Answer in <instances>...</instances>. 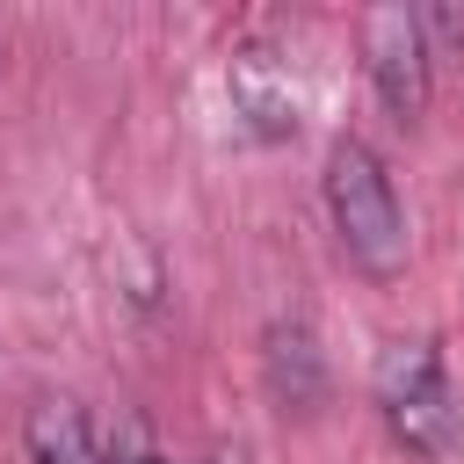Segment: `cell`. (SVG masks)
Wrapping results in <instances>:
<instances>
[{"mask_svg": "<svg viewBox=\"0 0 464 464\" xmlns=\"http://www.w3.org/2000/svg\"><path fill=\"white\" fill-rule=\"evenodd\" d=\"M326 218L341 232V254L370 276V283H392L406 268V210H399V188L384 174V160L362 145V138H334L326 152Z\"/></svg>", "mask_w": 464, "mask_h": 464, "instance_id": "obj_1", "label": "cell"}, {"mask_svg": "<svg viewBox=\"0 0 464 464\" xmlns=\"http://www.w3.org/2000/svg\"><path fill=\"white\" fill-rule=\"evenodd\" d=\"M370 399H377L392 442H406L413 457H450L464 435V413H457L435 341H384V355L370 370Z\"/></svg>", "mask_w": 464, "mask_h": 464, "instance_id": "obj_2", "label": "cell"}, {"mask_svg": "<svg viewBox=\"0 0 464 464\" xmlns=\"http://www.w3.org/2000/svg\"><path fill=\"white\" fill-rule=\"evenodd\" d=\"M362 58H370L377 102H384L399 123H420L428 80H435V58H428V44H420V22H413L406 7H370V14H362Z\"/></svg>", "mask_w": 464, "mask_h": 464, "instance_id": "obj_3", "label": "cell"}, {"mask_svg": "<svg viewBox=\"0 0 464 464\" xmlns=\"http://www.w3.org/2000/svg\"><path fill=\"white\" fill-rule=\"evenodd\" d=\"M225 87H232V109L246 116V130H261V138H290V130L304 123V80H297V65H290L283 51H268V44H239Z\"/></svg>", "mask_w": 464, "mask_h": 464, "instance_id": "obj_4", "label": "cell"}, {"mask_svg": "<svg viewBox=\"0 0 464 464\" xmlns=\"http://www.w3.org/2000/svg\"><path fill=\"white\" fill-rule=\"evenodd\" d=\"M261 362H268V392H276L283 406L312 413V406L326 399V362H319V341H312V326H304V319H276V326H268Z\"/></svg>", "mask_w": 464, "mask_h": 464, "instance_id": "obj_5", "label": "cell"}, {"mask_svg": "<svg viewBox=\"0 0 464 464\" xmlns=\"http://www.w3.org/2000/svg\"><path fill=\"white\" fill-rule=\"evenodd\" d=\"M22 435H29V464H109L94 428H87V413L72 399H36Z\"/></svg>", "mask_w": 464, "mask_h": 464, "instance_id": "obj_6", "label": "cell"}, {"mask_svg": "<svg viewBox=\"0 0 464 464\" xmlns=\"http://www.w3.org/2000/svg\"><path fill=\"white\" fill-rule=\"evenodd\" d=\"M413 22H420L428 58H457V51H464V14H457V7H420Z\"/></svg>", "mask_w": 464, "mask_h": 464, "instance_id": "obj_7", "label": "cell"}, {"mask_svg": "<svg viewBox=\"0 0 464 464\" xmlns=\"http://www.w3.org/2000/svg\"><path fill=\"white\" fill-rule=\"evenodd\" d=\"M102 457H109V464H167L145 420H116V435H109V450H102Z\"/></svg>", "mask_w": 464, "mask_h": 464, "instance_id": "obj_8", "label": "cell"}, {"mask_svg": "<svg viewBox=\"0 0 464 464\" xmlns=\"http://www.w3.org/2000/svg\"><path fill=\"white\" fill-rule=\"evenodd\" d=\"M203 464H246V450L239 442H218V450H203Z\"/></svg>", "mask_w": 464, "mask_h": 464, "instance_id": "obj_9", "label": "cell"}]
</instances>
